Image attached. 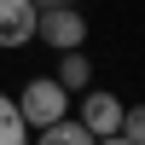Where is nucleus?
Segmentation results:
<instances>
[{"label": "nucleus", "mask_w": 145, "mask_h": 145, "mask_svg": "<svg viewBox=\"0 0 145 145\" xmlns=\"http://www.w3.org/2000/svg\"><path fill=\"white\" fill-rule=\"evenodd\" d=\"M35 41H46L52 52H76L81 41H87V18H81L76 6H52L35 18Z\"/></svg>", "instance_id": "2"}, {"label": "nucleus", "mask_w": 145, "mask_h": 145, "mask_svg": "<svg viewBox=\"0 0 145 145\" xmlns=\"http://www.w3.org/2000/svg\"><path fill=\"white\" fill-rule=\"evenodd\" d=\"M139 145H145V139H139Z\"/></svg>", "instance_id": "11"}, {"label": "nucleus", "mask_w": 145, "mask_h": 145, "mask_svg": "<svg viewBox=\"0 0 145 145\" xmlns=\"http://www.w3.org/2000/svg\"><path fill=\"white\" fill-rule=\"evenodd\" d=\"M93 145H134V139H122V134H105V139H93Z\"/></svg>", "instance_id": "10"}, {"label": "nucleus", "mask_w": 145, "mask_h": 145, "mask_svg": "<svg viewBox=\"0 0 145 145\" xmlns=\"http://www.w3.org/2000/svg\"><path fill=\"white\" fill-rule=\"evenodd\" d=\"M35 0H0V46L6 52H18V46L35 41Z\"/></svg>", "instance_id": "4"}, {"label": "nucleus", "mask_w": 145, "mask_h": 145, "mask_svg": "<svg viewBox=\"0 0 145 145\" xmlns=\"http://www.w3.org/2000/svg\"><path fill=\"white\" fill-rule=\"evenodd\" d=\"M18 116H23V128H52V122H64L70 116V93L58 87L52 76H35V81H23V93H18Z\"/></svg>", "instance_id": "1"}, {"label": "nucleus", "mask_w": 145, "mask_h": 145, "mask_svg": "<svg viewBox=\"0 0 145 145\" xmlns=\"http://www.w3.org/2000/svg\"><path fill=\"white\" fill-rule=\"evenodd\" d=\"M52 81H58L64 93H87V87H93V64H87V52H81V46H76V52H58Z\"/></svg>", "instance_id": "5"}, {"label": "nucleus", "mask_w": 145, "mask_h": 145, "mask_svg": "<svg viewBox=\"0 0 145 145\" xmlns=\"http://www.w3.org/2000/svg\"><path fill=\"white\" fill-rule=\"evenodd\" d=\"M52 6H76V0H35V12H52Z\"/></svg>", "instance_id": "9"}, {"label": "nucleus", "mask_w": 145, "mask_h": 145, "mask_svg": "<svg viewBox=\"0 0 145 145\" xmlns=\"http://www.w3.org/2000/svg\"><path fill=\"white\" fill-rule=\"evenodd\" d=\"M116 134H122V139H145V105H122V128H116Z\"/></svg>", "instance_id": "8"}, {"label": "nucleus", "mask_w": 145, "mask_h": 145, "mask_svg": "<svg viewBox=\"0 0 145 145\" xmlns=\"http://www.w3.org/2000/svg\"><path fill=\"white\" fill-rule=\"evenodd\" d=\"M35 145H93V134L76 122V116H64V122H52V128H41V139Z\"/></svg>", "instance_id": "6"}, {"label": "nucleus", "mask_w": 145, "mask_h": 145, "mask_svg": "<svg viewBox=\"0 0 145 145\" xmlns=\"http://www.w3.org/2000/svg\"><path fill=\"white\" fill-rule=\"evenodd\" d=\"M76 122L87 128L93 139L116 134V128H122V99H116V93H105V87H87V93H81V110H76Z\"/></svg>", "instance_id": "3"}, {"label": "nucleus", "mask_w": 145, "mask_h": 145, "mask_svg": "<svg viewBox=\"0 0 145 145\" xmlns=\"http://www.w3.org/2000/svg\"><path fill=\"white\" fill-rule=\"evenodd\" d=\"M23 134H29V128H23V116H18V99L0 93V145H29Z\"/></svg>", "instance_id": "7"}]
</instances>
